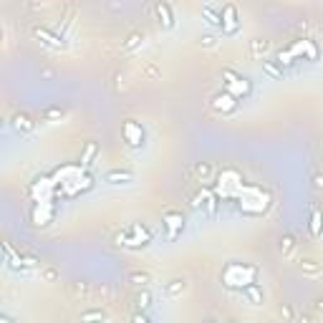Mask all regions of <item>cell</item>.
<instances>
[{"label":"cell","instance_id":"cell-1","mask_svg":"<svg viewBox=\"0 0 323 323\" xmlns=\"http://www.w3.org/2000/svg\"><path fill=\"white\" fill-rule=\"evenodd\" d=\"M237 96L235 94H230V91H220V94H215L212 96V109L215 111H222V114H232L235 109H237Z\"/></svg>","mask_w":323,"mask_h":323},{"label":"cell","instance_id":"cell-2","mask_svg":"<svg viewBox=\"0 0 323 323\" xmlns=\"http://www.w3.org/2000/svg\"><path fill=\"white\" fill-rule=\"evenodd\" d=\"M235 31H237V8L232 3H227L222 8V33L232 36Z\"/></svg>","mask_w":323,"mask_h":323},{"label":"cell","instance_id":"cell-3","mask_svg":"<svg viewBox=\"0 0 323 323\" xmlns=\"http://www.w3.org/2000/svg\"><path fill=\"white\" fill-rule=\"evenodd\" d=\"M33 36L36 38H41L48 48H66V41H63V36H56V33H51V31H46V28H33Z\"/></svg>","mask_w":323,"mask_h":323},{"label":"cell","instance_id":"cell-4","mask_svg":"<svg viewBox=\"0 0 323 323\" xmlns=\"http://www.w3.org/2000/svg\"><path fill=\"white\" fill-rule=\"evenodd\" d=\"M156 18H159V26L162 28H175V16H172V6L170 3H156Z\"/></svg>","mask_w":323,"mask_h":323},{"label":"cell","instance_id":"cell-5","mask_svg":"<svg viewBox=\"0 0 323 323\" xmlns=\"http://www.w3.org/2000/svg\"><path fill=\"white\" fill-rule=\"evenodd\" d=\"M185 290H187V278H172V280L165 283V295L167 298H177Z\"/></svg>","mask_w":323,"mask_h":323},{"label":"cell","instance_id":"cell-6","mask_svg":"<svg viewBox=\"0 0 323 323\" xmlns=\"http://www.w3.org/2000/svg\"><path fill=\"white\" fill-rule=\"evenodd\" d=\"M202 18H205L210 26H215V28H222V11H217V6H212V3L202 6Z\"/></svg>","mask_w":323,"mask_h":323},{"label":"cell","instance_id":"cell-7","mask_svg":"<svg viewBox=\"0 0 323 323\" xmlns=\"http://www.w3.org/2000/svg\"><path fill=\"white\" fill-rule=\"evenodd\" d=\"M124 136H126V141H129L131 146H139V144L144 141V131H141L134 121H126V124H124Z\"/></svg>","mask_w":323,"mask_h":323},{"label":"cell","instance_id":"cell-8","mask_svg":"<svg viewBox=\"0 0 323 323\" xmlns=\"http://www.w3.org/2000/svg\"><path fill=\"white\" fill-rule=\"evenodd\" d=\"M104 180L109 185H131L134 182V175L131 172H121V170H111V172L104 175Z\"/></svg>","mask_w":323,"mask_h":323},{"label":"cell","instance_id":"cell-9","mask_svg":"<svg viewBox=\"0 0 323 323\" xmlns=\"http://www.w3.org/2000/svg\"><path fill=\"white\" fill-rule=\"evenodd\" d=\"M243 295L253 303V305H263V288L258 283H248L243 285Z\"/></svg>","mask_w":323,"mask_h":323},{"label":"cell","instance_id":"cell-10","mask_svg":"<svg viewBox=\"0 0 323 323\" xmlns=\"http://www.w3.org/2000/svg\"><path fill=\"white\" fill-rule=\"evenodd\" d=\"M248 48H250V56H253V58H263V56L270 51V41H265V38H253Z\"/></svg>","mask_w":323,"mask_h":323},{"label":"cell","instance_id":"cell-11","mask_svg":"<svg viewBox=\"0 0 323 323\" xmlns=\"http://www.w3.org/2000/svg\"><path fill=\"white\" fill-rule=\"evenodd\" d=\"M165 222H167V227H170V237H175V235H177V227H182L185 217H182V212L170 210V212H165Z\"/></svg>","mask_w":323,"mask_h":323},{"label":"cell","instance_id":"cell-12","mask_svg":"<svg viewBox=\"0 0 323 323\" xmlns=\"http://www.w3.org/2000/svg\"><path fill=\"white\" fill-rule=\"evenodd\" d=\"M13 129H16V131H21V134H28V131L33 129L31 116H28V114H23V111H18V114L13 116Z\"/></svg>","mask_w":323,"mask_h":323},{"label":"cell","instance_id":"cell-13","mask_svg":"<svg viewBox=\"0 0 323 323\" xmlns=\"http://www.w3.org/2000/svg\"><path fill=\"white\" fill-rule=\"evenodd\" d=\"M106 320V313L101 308H89L81 313V323H104Z\"/></svg>","mask_w":323,"mask_h":323},{"label":"cell","instance_id":"cell-14","mask_svg":"<svg viewBox=\"0 0 323 323\" xmlns=\"http://www.w3.org/2000/svg\"><path fill=\"white\" fill-rule=\"evenodd\" d=\"M308 227H310V235H313V237H320V235H323V215H320L315 207H313V212H310V225H308Z\"/></svg>","mask_w":323,"mask_h":323},{"label":"cell","instance_id":"cell-15","mask_svg":"<svg viewBox=\"0 0 323 323\" xmlns=\"http://www.w3.org/2000/svg\"><path fill=\"white\" fill-rule=\"evenodd\" d=\"M300 270H303L305 275H318V273L323 270V265H320L318 260H313V258H303V260H300Z\"/></svg>","mask_w":323,"mask_h":323},{"label":"cell","instance_id":"cell-16","mask_svg":"<svg viewBox=\"0 0 323 323\" xmlns=\"http://www.w3.org/2000/svg\"><path fill=\"white\" fill-rule=\"evenodd\" d=\"M195 177L200 182H210L212 180V165H210V162H200V165L195 167Z\"/></svg>","mask_w":323,"mask_h":323},{"label":"cell","instance_id":"cell-17","mask_svg":"<svg viewBox=\"0 0 323 323\" xmlns=\"http://www.w3.org/2000/svg\"><path fill=\"white\" fill-rule=\"evenodd\" d=\"M278 250H280L283 255H290V253L295 250V237H293L290 232H285V235L278 240Z\"/></svg>","mask_w":323,"mask_h":323},{"label":"cell","instance_id":"cell-18","mask_svg":"<svg viewBox=\"0 0 323 323\" xmlns=\"http://www.w3.org/2000/svg\"><path fill=\"white\" fill-rule=\"evenodd\" d=\"M144 43V33L141 31H134V33H129V38L124 41V51H134V48H139Z\"/></svg>","mask_w":323,"mask_h":323},{"label":"cell","instance_id":"cell-19","mask_svg":"<svg viewBox=\"0 0 323 323\" xmlns=\"http://www.w3.org/2000/svg\"><path fill=\"white\" fill-rule=\"evenodd\" d=\"M263 71H265L268 76H273V78L283 81V68H280L275 61H265V58H263Z\"/></svg>","mask_w":323,"mask_h":323},{"label":"cell","instance_id":"cell-20","mask_svg":"<svg viewBox=\"0 0 323 323\" xmlns=\"http://www.w3.org/2000/svg\"><path fill=\"white\" fill-rule=\"evenodd\" d=\"M129 280L136 283V285H141V288H146V285L151 283V275L144 273V270H131V273H129Z\"/></svg>","mask_w":323,"mask_h":323},{"label":"cell","instance_id":"cell-21","mask_svg":"<svg viewBox=\"0 0 323 323\" xmlns=\"http://www.w3.org/2000/svg\"><path fill=\"white\" fill-rule=\"evenodd\" d=\"M96 151H99L96 141H89V144H86V149H84V156H81V165H84V167H89V165H91V159L96 156Z\"/></svg>","mask_w":323,"mask_h":323},{"label":"cell","instance_id":"cell-22","mask_svg":"<svg viewBox=\"0 0 323 323\" xmlns=\"http://www.w3.org/2000/svg\"><path fill=\"white\" fill-rule=\"evenodd\" d=\"M63 114H66V111H63L61 106H48V109H43L41 116H43L46 121H51V119H63Z\"/></svg>","mask_w":323,"mask_h":323},{"label":"cell","instance_id":"cell-23","mask_svg":"<svg viewBox=\"0 0 323 323\" xmlns=\"http://www.w3.org/2000/svg\"><path fill=\"white\" fill-rule=\"evenodd\" d=\"M41 278H43L46 283H56V280L61 278V273H58V268L48 265V268H43V270H41Z\"/></svg>","mask_w":323,"mask_h":323},{"label":"cell","instance_id":"cell-24","mask_svg":"<svg viewBox=\"0 0 323 323\" xmlns=\"http://www.w3.org/2000/svg\"><path fill=\"white\" fill-rule=\"evenodd\" d=\"M136 305H139L141 310H149V308H151V295H149V290H141V293L136 295Z\"/></svg>","mask_w":323,"mask_h":323},{"label":"cell","instance_id":"cell-25","mask_svg":"<svg viewBox=\"0 0 323 323\" xmlns=\"http://www.w3.org/2000/svg\"><path fill=\"white\" fill-rule=\"evenodd\" d=\"M200 46H202V48H215V46H217V36H212V33L200 36Z\"/></svg>","mask_w":323,"mask_h":323},{"label":"cell","instance_id":"cell-26","mask_svg":"<svg viewBox=\"0 0 323 323\" xmlns=\"http://www.w3.org/2000/svg\"><path fill=\"white\" fill-rule=\"evenodd\" d=\"M71 293H73V295H81V298H86L91 290H89V285H86V283H73V285H71Z\"/></svg>","mask_w":323,"mask_h":323},{"label":"cell","instance_id":"cell-27","mask_svg":"<svg viewBox=\"0 0 323 323\" xmlns=\"http://www.w3.org/2000/svg\"><path fill=\"white\" fill-rule=\"evenodd\" d=\"M222 78H227V86H232V84H237L243 76H237V73L230 71V68H222Z\"/></svg>","mask_w":323,"mask_h":323},{"label":"cell","instance_id":"cell-28","mask_svg":"<svg viewBox=\"0 0 323 323\" xmlns=\"http://www.w3.org/2000/svg\"><path fill=\"white\" fill-rule=\"evenodd\" d=\"M293 315H295V313H293V308L283 303V305H280V318H283L285 323H293Z\"/></svg>","mask_w":323,"mask_h":323},{"label":"cell","instance_id":"cell-29","mask_svg":"<svg viewBox=\"0 0 323 323\" xmlns=\"http://www.w3.org/2000/svg\"><path fill=\"white\" fill-rule=\"evenodd\" d=\"M275 63H280V66H290V63H293V53H290V51H285V53L280 51V53H278V61H275Z\"/></svg>","mask_w":323,"mask_h":323},{"label":"cell","instance_id":"cell-30","mask_svg":"<svg viewBox=\"0 0 323 323\" xmlns=\"http://www.w3.org/2000/svg\"><path fill=\"white\" fill-rule=\"evenodd\" d=\"M215 205H217V200H215L212 195H205V207H207V212H215Z\"/></svg>","mask_w":323,"mask_h":323},{"label":"cell","instance_id":"cell-31","mask_svg":"<svg viewBox=\"0 0 323 323\" xmlns=\"http://www.w3.org/2000/svg\"><path fill=\"white\" fill-rule=\"evenodd\" d=\"M313 185H315V190H323V175L320 172L313 175Z\"/></svg>","mask_w":323,"mask_h":323},{"label":"cell","instance_id":"cell-32","mask_svg":"<svg viewBox=\"0 0 323 323\" xmlns=\"http://www.w3.org/2000/svg\"><path fill=\"white\" fill-rule=\"evenodd\" d=\"M131 323H151V320H149V318H146L144 313H136V315L131 318Z\"/></svg>","mask_w":323,"mask_h":323},{"label":"cell","instance_id":"cell-33","mask_svg":"<svg viewBox=\"0 0 323 323\" xmlns=\"http://www.w3.org/2000/svg\"><path fill=\"white\" fill-rule=\"evenodd\" d=\"M298 323H313V318H310L308 313H300V318H298Z\"/></svg>","mask_w":323,"mask_h":323},{"label":"cell","instance_id":"cell-34","mask_svg":"<svg viewBox=\"0 0 323 323\" xmlns=\"http://www.w3.org/2000/svg\"><path fill=\"white\" fill-rule=\"evenodd\" d=\"M0 323H18V320H13L8 313H3V315H0Z\"/></svg>","mask_w":323,"mask_h":323},{"label":"cell","instance_id":"cell-35","mask_svg":"<svg viewBox=\"0 0 323 323\" xmlns=\"http://www.w3.org/2000/svg\"><path fill=\"white\" fill-rule=\"evenodd\" d=\"M41 76H43V78H53V71H51V68H43Z\"/></svg>","mask_w":323,"mask_h":323},{"label":"cell","instance_id":"cell-36","mask_svg":"<svg viewBox=\"0 0 323 323\" xmlns=\"http://www.w3.org/2000/svg\"><path fill=\"white\" fill-rule=\"evenodd\" d=\"M315 308H318V310L323 313V298H318V300H315Z\"/></svg>","mask_w":323,"mask_h":323},{"label":"cell","instance_id":"cell-37","mask_svg":"<svg viewBox=\"0 0 323 323\" xmlns=\"http://www.w3.org/2000/svg\"><path fill=\"white\" fill-rule=\"evenodd\" d=\"M202 323H217V320H212V318H207V320H202Z\"/></svg>","mask_w":323,"mask_h":323},{"label":"cell","instance_id":"cell-38","mask_svg":"<svg viewBox=\"0 0 323 323\" xmlns=\"http://www.w3.org/2000/svg\"><path fill=\"white\" fill-rule=\"evenodd\" d=\"M227 323H237V320H227Z\"/></svg>","mask_w":323,"mask_h":323}]
</instances>
